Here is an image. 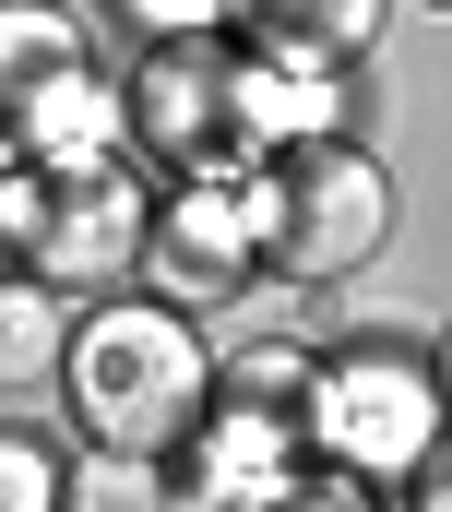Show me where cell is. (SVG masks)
Returning <instances> with one entry per match:
<instances>
[{
    "label": "cell",
    "mask_w": 452,
    "mask_h": 512,
    "mask_svg": "<svg viewBox=\"0 0 452 512\" xmlns=\"http://www.w3.org/2000/svg\"><path fill=\"white\" fill-rule=\"evenodd\" d=\"M131 36H226V0H108Z\"/></svg>",
    "instance_id": "2e32d148"
},
{
    "label": "cell",
    "mask_w": 452,
    "mask_h": 512,
    "mask_svg": "<svg viewBox=\"0 0 452 512\" xmlns=\"http://www.w3.org/2000/svg\"><path fill=\"white\" fill-rule=\"evenodd\" d=\"M72 60H84V24L60 0H0V167H12V120L36 108V84Z\"/></svg>",
    "instance_id": "7c38bea8"
},
{
    "label": "cell",
    "mask_w": 452,
    "mask_h": 512,
    "mask_svg": "<svg viewBox=\"0 0 452 512\" xmlns=\"http://www.w3.org/2000/svg\"><path fill=\"white\" fill-rule=\"evenodd\" d=\"M405 501H417V512H452V417H441V441L417 453V477H405Z\"/></svg>",
    "instance_id": "e0dca14e"
},
{
    "label": "cell",
    "mask_w": 452,
    "mask_h": 512,
    "mask_svg": "<svg viewBox=\"0 0 452 512\" xmlns=\"http://www.w3.org/2000/svg\"><path fill=\"white\" fill-rule=\"evenodd\" d=\"M441 382H429V358L417 346H322V370L298 393V441L345 465L369 501H405V477H417V453L441 441Z\"/></svg>",
    "instance_id": "7a4b0ae2"
},
{
    "label": "cell",
    "mask_w": 452,
    "mask_h": 512,
    "mask_svg": "<svg viewBox=\"0 0 452 512\" xmlns=\"http://www.w3.org/2000/svg\"><path fill=\"white\" fill-rule=\"evenodd\" d=\"M24 191H36V179H24V167H0V262H12V239H24Z\"/></svg>",
    "instance_id": "ac0fdd59"
},
{
    "label": "cell",
    "mask_w": 452,
    "mask_h": 512,
    "mask_svg": "<svg viewBox=\"0 0 452 512\" xmlns=\"http://www.w3.org/2000/svg\"><path fill=\"white\" fill-rule=\"evenodd\" d=\"M393 0H226L238 48H298V60H369Z\"/></svg>",
    "instance_id": "30bf717a"
},
{
    "label": "cell",
    "mask_w": 452,
    "mask_h": 512,
    "mask_svg": "<svg viewBox=\"0 0 452 512\" xmlns=\"http://www.w3.org/2000/svg\"><path fill=\"white\" fill-rule=\"evenodd\" d=\"M131 155L167 179V167H226L238 155V48L226 36H143L131 84Z\"/></svg>",
    "instance_id": "8992f818"
},
{
    "label": "cell",
    "mask_w": 452,
    "mask_h": 512,
    "mask_svg": "<svg viewBox=\"0 0 452 512\" xmlns=\"http://www.w3.org/2000/svg\"><path fill=\"white\" fill-rule=\"evenodd\" d=\"M0 512H60V453L36 429H0Z\"/></svg>",
    "instance_id": "9a60e30c"
},
{
    "label": "cell",
    "mask_w": 452,
    "mask_h": 512,
    "mask_svg": "<svg viewBox=\"0 0 452 512\" xmlns=\"http://www.w3.org/2000/svg\"><path fill=\"white\" fill-rule=\"evenodd\" d=\"M429 12H441V0H429Z\"/></svg>",
    "instance_id": "ffe728a7"
},
{
    "label": "cell",
    "mask_w": 452,
    "mask_h": 512,
    "mask_svg": "<svg viewBox=\"0 0 452 512\" xmlns=\"http://www.w3.org/2000/svg\"><path fill=\"white\" fill-rule=\"evenodd\" d=\"M357 131V60H298V48H238V155H286Z\"/></svg>",
    "instance_id": "ba28073f"
},
{
    "label": "cell",
    "mask_w": 452,
    "mask_h": 512,
    "mask_svg": "<svg viewBox=\"0 0 452 512\" xmlns=\"http://www.w3.org/2000/svg\"><path fill=\"white\" fill-rule=\"evenodd\" d=\"M429 382H441V405H452V322L429 334Z\"/></svg>",
    "instance_id": "d6986e66"
},
{
    "label": "cell",
    "mask_w": 452,
    "mask_h": 512,
    "mask_svg": "<svg viewBox=\"0 0 452 512\" xmlns=\"http://www.w3.org/2000/svg\"><path fill=\"white\" fill-rule=\"evenodd\" d=\"M60 501H84V512H155L167 501V465L155 453H84V465H60Z\"/></svg>",
    "instance_id": "5bb4252c"
},
{
    "label": "cell",
    "mask_w": 452,
    "mask_h": 512,
    "mask_svg": "<svg viewBox=\"0 0 452 512\" xmlns=\"http://www.w3.org/2000/svg\"><path fill=\"white\" fill-rule=\"evenodd\" d=\"M262 227H274V274L286 286H345L393 251V179L357 131L286 143L262 155Z\"/></svg>",
    "instance_id": "3957f363"
},
{
    "label": "cell",
    "mask_w": 452,
    "mask_h": 512,
    "mask_svg": "<svg viewBox=\"0 0 452 512\" xmlns=\"http://www.w3.org/2000/svg\"><path fill=\"white\" fill-rule=\"evenodd\" d=\"M298 465H310V441H298L286 405L215 393V405L167 441V501H191V512H286L298 501Z\"/></svg>",
    "instance_id": "52a82bcc"
},
{
    "label": "cell",
    "mask_w": 452,
    "mask_h": 512,
    "mask_svg": "<svg viewBox=\"0 0 452 512\" xmlns=\"http://www.w3.org/2000/svg\"><path fill=\"white\" fill-rule=\"evenodd\" d=\"M72 310L84 298H60L48 274H24V262H0V405L36 382H60V346H72Z\"/></svg>",
    "instance_id": "8fae6325"
},
{
    "label": "cell",
    "mask_w": 452,
    "mask_h": 512,
    "mask_svg": "<svg viewBox=\"0 0 452 512\" xmlns=\"http://www.w3.org/2000/svg\"><path fill=\"white\" fill-rule=\"evenodd\" d=\"M274 274V227H262V155L226 167H167L155 215H143V286L179 310H226Z\"/></svg>",
    "instance_id": "277c9868"
},
{
    "label": "cell",
    "mask_w": 452,
    "mask_h": 512,
    "mask_svg": "<svg viewBox=\"0 0 452 512\" xmlns=\"http://www.w3.org/2000/svg\"><path fill=\"white\" fill-rule=\"evenodd\" d=\"M310 370H322V346H298V334H262V346L215 358V393H250V405H286V417H298Z\"/></svg>",
    "instance_id": "4fadbf2b"
},
{
    "label": "cell",
    "mask_w": 452,
    "mask_h": 512,
    "mask_svg": "<svg viewBox=\"0 0 452 512\" xmlns=\"http://www.w3.org/2000/svg\"><path fill=\"white\" fill-rule=\"evenodd\" d=\"M143 215H155V167H143V155L72 167V179H36V191H24V239H12V262L48 274L60 298L143 286Z\"/></svg>",
    "instance_id": "5b68a950"
},
{
    "label": "cell",
    "mask_w": 452,
    "mask_h": 512,
    "mask_svg": "<svg viewBox=\"0 0 452 512\" xmlns=\"http://www.w3.org/2000/svg\"><path fill=\"white\" fill-rule=\"evenodd\" d=\"M60 405L84 441L108 453H155L215 405V346H203V310L155 298V286H108L72 310V346H60Z\"/></svg>",
    "instance_id": "6da1fadb"
},
{
    "label": "cell",
    "mask_w": 452,
    "mask_h": 512,
    "mask_svg": "<svg viewBox=\"0 0 452 512\" xmlns=\"http://www.w3.org/2000/svg\"><path fill=\"white\" fill-rule=\"evenodd\" d=\"M108 155H131V108H119V84L96 72V60L48 72L36 108L12 120V167H24V179H72V167H108Z\"/></svg>",
    "instance_id": "9c48e42d"
}]
</instances>
